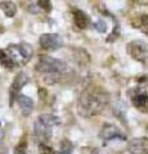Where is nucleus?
<instances>
[{
  "instance_id": "f257e3e1",
  "label": "nucleus",
  "mask_w": 148,
  "mask_h": 154,
  "mask_svg": "<svg viewBox=\"0 0 148 154\" xmlns=\"http://www.w3.org/2000/svg\"><path fill=\"white\" fill-rule=\"evenodd\" d=\"M108 103V94L102 88L92 86L81 93L77 100V112L83 117H93L104 109Z\"/></svg>"
},
{
  "instance_id": "f03ea898",
  "label": "nucleus",
  "mask_w": 148,
  "mask_h": 154,
  "mask_svg": "<svg viewBox=\"0 0 148 154\" xmlns=\"http://www.w3.org/2000/svg\"><path fill=\"white\" fill-rule=\"evenodd\" d=\"M34 54V49L30 44H12L5 49L0 50V64L5 68H14L30 62Z\"/></svg>"
},
{
  "instance_id": "7ed1b4c3",
  "label": "nucleus",
  "mask_w": 148,
  "mask_h": 154,
  "mask_svg": "<svg viewBox=\"0 0 148 154\" xmlns=\"http://www.w3.org/2000/svg\"><path fill=\"white\" fill-rule=\"evenodd\" d=\"M35 69L44 75V81L46 84H55L67 69V64L57 58L41 55L35 66Z\"/></svg>"
},
{
  "instance_id": "20e7f679",
  "label": "nucleus",
  "mask_w": 148,
  "mask_h": 154,
  "mask_svg": "<svg viewBox=\"0 0 148 154\" xmlns=\"http://www.w3.org/2000/svg\"><path fill=\"white\" fill-rule=\"evenodd\" d=\"M59 125V117L54 114L45 113L37 117L34 123V134L41 143L50 140L53 136V130L55 126Z\"/></svg>"
},
{
  "instance_id": "39448f33",
  "label": "nucleus",
  "mask_w": 148,
  "mask_h": 154,
  "mask_svg": "<svg viewBox=\"0 0 148 154\" xmlns=\"http://www.w3.org/2000/svg\"><path fill=\"white\" fill-rule=\"evenodd\" d=\"M128 54L140 64L148 67V42L143 40H134L128 44Z\"/></svg>"
},
{
  "instance_id": "423d86ee",
  "label": "nucleus",
  "mask_w": 148,
  "mask_h": 154,
  "mask_svg": "<svg viewBox=\"0 0 148 154\" xmlns=\"http://www.w3.org/2000/svg\"><path fill=\"white\" fill-rule=\"evenodd\" d=\"M129 95H130L133 105L138 110L148 113V91L147 90L142 88H137V89H133L131 91H129Z\"/></svg>"
},
{
  "instance_id": "0eeeda50",
  "label": "nucleus",
  "mask_w": 148,
  "mask_h": 154,
  "mask_svg": "<svg viewBox=\"0 0 148 154\" xmlns=\"http://www.w3.org/2000/svg\"><path fill=\"white\" fill-rule=\"evenodd\" d=\"M99 137L106 141H113V140H126V136L116 125L112 123H104L102 130L99 132Z\"/></svg>"
},
{
  "instance_id": "6e6552de",
  "label": "nucleus",
  "mask_w": 148,
  "mask_h": 154,
  "mask_svg": "<svg viewBox=\"0 0 148 154\" xmlns=\"http://www.w3.org/2000/svg\"><path fill=\"white\" fill-rule=\"evenodd\" d=\"M39 42L40 46L45 50H58L63 46V38L58 33H43Z\"/></svg>"
},
{
  "instance_id": "1a4fd4ad",
  "label": "nucleus",
  "mask_w": 148,
  "mask_h": 154,
  "mask_svg": "<svg viewBox=\"0 0 148 154\" xmlns=\"http://www.w3.org/2000/svg\"><path fill=\"white\" fill-rule=\"evenodd\" d=\"M128 149L131 154H148V137H135L129 141Z\"/></svg>"
},
{
  "instance_id": "9d476101",
  "label": "nucleus",
  "mask_w": 148,
  "mask_h": 154,
  "mask_svg": "<svg viewBox=\"0 0 148 154\" xmlns=\"http://www.w3.org/2000/svg\"><path fill=\"white\" fill-rule=\"evenodd\" d=\"M28 81H30V79H28L27 73H25V72H18V73L16 75L13 82L11 85V98H12V100L14 98H17L18 93L21 91V89L23 88V86L28 84Z\"/></svg>"
},
{
  "instance_id": "9b49d317",
  "label": "nucleus",
  "mask_w": 148,
  "mask_h": 154,
  "mask_svg": "<svg viewBox=\"0 0 148 154\" xmlns=\"http://www.w3.org/2000/svg\"><path fill=\"white\" fill-rule=\"evenodd\" d=\"M17 103L20 105V109L25 117L30 116L32 113V110H34V100H32L30 96L20 94L17 96Z\"/></svg>"
},
{
  "instance_id": "f8f14e48",
  "label": "nucleus",
  "mask_w": 148,
  "mask_h": 154,
  "mask_svg": "<svg viewBox=\"0 0 148 154\" xmlns=\"http://www.w3.org/2000/svg\"><path fill=\"white\" fill-rule=\"evenodd\" d=\"M74 23L76 27L84 30V28H87L89 26L90 18L88 17L87 13H84L83 11H80V9H76V11H74Z\"/></svg>"
},
{
  "instance_id": "ddd939ff",
  "label": "nucleus",
  "mask_w": 148,
  "mask_h": 154,
  "mask_svg": "<svg viewBox=\"0 0 148 154\" xmlns=\"http://www.w3.org/2000/svg\"><path fill=\"white\" fill-rule=\"evenodd\" d=\"M0 8H2V11L4 12V14H5L7 17L12 18L16 16L17 13V7L16 4H14L13 2H2L0 3Z\"/></svg>"
},
{
  "instance_id": "4468645a",
  "label": "nucleus",
  "mask_w": 148,
  "mask_h": 154,
  "mask_svg": "<svg viewBox=\"0 0 148 154\" xmlns=\"http://www.w3.org/2000/svg\"><path fill=\"white\" fill-rule=\"evenodd\" d=\"M93 27H94L95 31H98L99 33H103V32L107 31V22L102 18H99L93 23Z\"/></svg>"
},
{
  "instance_id": "2eb2a0df",
  "label": "nucleus",
  "mask_w": 148,
  "mask_h": 154,
  "mask_svg": "<svg viewBox=\"0 0 148 154\" xmlns=\"http://www.w3.org/2000/svg\"><path fill=\"white\" fill-rule=\"evenodd\" d=\"M139 28H142L143 32L148 33V14H144V16L140 17V25Z\"/></svg>"
},
{
  "instance_id": "dca6fc26",
  "label": "nucleus",
  "mask_w": 148,
  "mask_h": 154,
  "mask_svg": "<svg viewBox=\"0 0 148 154\" xmlns=\"http://www.w3.org/2000/svg\"><path fill=\"white\" fill-rule=\"evenodd\" d=\"M26 148H27L26 143H25V141H21V143L16 146V149H14V154H27V153H26Z\"/></svg>"
},
{
  "instance_id": "f3484780",
  "label": "nucleus",
  "mask_w": 148,
  "mask_h": 154,
  "mask_svg": "<svg viewBox=\"0 0 148 154\" xmlns=\"http://www.w3.org/2000/svg\"><path fill=\"white\" fill-rule=\"evenodd\" d=\"M39 150H40V154H53L54 153V150L52 149L50 146H48L46 144H44V143H40V145H39Z\"/></svg>"
},
{
  "instance_id": "a211bd4d",
  "label": "nucleus",
  "mask_w": 148,
  "mask_h": 154,
  "mask_svg": "<svg viewBox=\"0 0 148 154\" xmlns=\"http://www.w3.org/2000/svg\"><path fill=\"white\" fill-rule=\"evenodd\" d=\"M37 7L43 8L45 12H50L52 11V3L50 2H37Z\"/></svg>"
},
{
  "instance_id": "6ab92c4d",
  "label": "nucleus",
  "mask_w": 148,
  "mask_h": 154,
  "mask_svg": "<svg viewBox=\"0 0 148 154\" xmlns=\"http://www.w3.org/2000/svg\"><path fill=\"white\" fill-rule=\"evenodd\" d=\"M3 135H4V134H3V130H0V139L3 137Z\"/></svg>"
},
{
  "instance_id": "aec40b11",
  "label": "nucleus",
  "mask_w": 148,
  "mask_h": 154,
  "mask_svg": "<svg viewBox=\"0 0 148 154\" xmlns=\"http://www.w3.org/2000/svg\"><path fill=\"white\" fill-rule=\"evenodd\" d=\"M0 130H2V122H0Z\"/></svg>"
}]
</instances>
